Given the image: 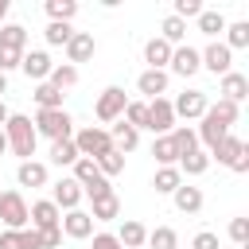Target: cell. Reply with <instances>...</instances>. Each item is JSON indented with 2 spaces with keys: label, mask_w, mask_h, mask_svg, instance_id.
Segmentation results:
<instances>
[{
  "label": "cell",
  "mask_w": 249,
  "mask_h": 249,
  "mask_svg": "<svg viewBox=\"0 0 249 249\" xmlns=\"http://www.w3.org/2000/svg\"><path fill=\"white\" fill-rule=\"evenodd\" d=\"M4 140H8V152L19 156V163H23V160H35V144H39V136H35L31 117H23V113H8V121H4Z\"/></svg>",
  "instance_id": "cell-1"
},
{
  "label": "cell",
  "mask_w": 249,
  "mask_h": 249,
  "mask_svg": "<svg viewBox=\"0 0 249 249\" xmlns=\"http://www.w3.org/2000/svg\"><path fill=\"white\" fill-rule=\"evenodd\" d=\"M31 124H35V136H47V140H70L74 136V117L66 109H39Z\"/></svg>",
  "instance_id": "cell-2"
},
{
  "label": "cell",
  "mask_w": 249,
  "mask_h": 249,
  "mask_svg": "<svg viewBox=\"0 0 249 249\" xmlns=\"http://www.w3.org/2000/svg\"><path fill=\"white\" fill-rule=\"evenodd\" d=\"M70 140H74V148H78L82 160H97V156L113 152V136H109V128H101V124H86V128H78Z\"/></svg>",
  "instance_id": "cell-3"
},
{
  "label": "cell",
  "mask_w": 249,
  "mask_h": 249,
  "mask_svg": "<svg viewBox=\"0 0 249 249\" xmlns=\"http://www.w3.org/2000/svg\"><path fill=\"white\" fill-rule=\"evenodd\" d=\"M124 105H128V93H124L121 86H105V89L97 93V101H93V117H97L101 124H117L121 113H124Z\"/></svg>",
  "instance_id": "cell-4"
},
{
  "label": "cell",
  "mask_w": 249,
  "mask_h": 249,
  "mask_svg": "<svg viewBox=\"0 0 249 249\" xmlns=\"http://www.w3.org/2000/svg\"><path fill=\"white\" fill-rule=\"evenodd\" d=\"M210 160H218V163H226L230 171H237V175H241V171H249V144H245L241 136H233V132H230V136L210 152Z\"/></svg>",
  "instance_id": "cell-5"
},
{
  "label": "cell",
  "mask_w": 249,
  "mask_h": 249,
  "mask_svg": "<svg viewBox=\"0 0 249 249\" xmlns=\"http://www.w3.org/2000/svg\"><path fill=\"white\" fill-rule=\"evenodd\" d=\"M0 222L4 230H27V198L19 191H0Z\"/></svg>",
  "instance_id": "cell-6"
},
{
  "label": "cell",
  "mask_w": 249,
  "mask_h": 249,
  "mask_svg": "<svg viewBox=\"0 0 249 249\" xmlns=\"http://www.w3.org/2000/svg\"><path fill=\"white\" fill-rule=\"evenodd\" d=\"M198 121H202V124L195 128V136H198V148L210 156V152H214V148H218V144L230 136V124H226V121H218V117H214V109H206Z\"/></svg>",
  "instance_id": "cell-7"
},
{
  "label": "cell",
  "mask_w": 249,
  "mask_h": 249,
  "mask_svg": "<svg viewBox=\"0 0 249 249\" xmlns=\"http://www.w3.org/2000/svg\"><path fill=\"white\" fill-rule=\"evenodd\" d=\"M198 58H202V70H210L214 78H222V74H230V70H233V51H230L222 39L206 43V47L198 51Z\"/></svg>",
  "instance_id": "cell-8"
},
{
  "label": "cell",
  "mask_w": 249,
  "mask_h": 249,
  "mask_svg": "<svg viewBox=\"0 0 249 249\" xmlns=\"http://www.w3.org/2000/svg\"><path fill=\"white\" fill-rule=\"evenodd\" d=\"M171 109H175V121H179V117H187V121H198V117L210 109V97H206L202 89H183V93L171 101Z\"/></svg>",
  "instance_id": "cell-9"
},
{
  "label": "cell",
  "mask_w": 249,
  "mask_h": 249,
  "mask_svg": "<svg viewBox=\"0 0 249 249\" xmlns=\"http://www.w3.org/2000/svg\"><path fill=\"white\" fill-rule=\"evenodd\" d=\"M171 128H175V109H171V101H167V97H152V101H148V132L167 136Z\"/></svg>",
  "instance_id": "cell-10"
},
{
  "label": "cell",
  "mask_w": 249,
  "mask_h": 249,
  "mask_svg": "<svg viewBox=\"0 0 249 249\" xmlns=\"http://www.w3.org/2000/svg\"><path fill=\"white\" fill-rule=\"evenodd\" d=\"M93 218H89V210H66L62 218H58V230H62V237H74V241H82V237H93Z\"/></svg>",
  "instance_id": "cell-11"
},
{
  "label": "cell",
  "mask_w": 249,
  "mask_h": 249,
  "mask_svg": "<svg viewBox=\"0 0 249 249\" xmlns=\"http://www.w3.org/2000/svg\"><path fill=\"white\" fill-rule=\"evenodd\" d=\"M202 70V58H198V47H191V43H183V47H175L171 51V62H167V74H179V78H191V74H198Z\"/></svg>",
  "instance_id": "cell-12"
},
{
  "label": "cell",
  "mask_w": 249,
  "mask_h": 249,
  "mask_svg": "<svg viewBox=\"0 0 249 249\" xmlns=\"http://www.w3.org/2000/svg\"><path fill=\"white\" fill-rule=\"evenodd\" d=\"M19 70L39 86V82H47L51 78V70H54V62H51V54L47 51H23V58H19Z\"/></svg>",
  "instance_id": "cell-13"
},
{
  "label": "cell",
  "mask_w": 249,
  "mask_h": 249,
  "mask_svg": "<svg viewBox=\"0 0 249 249\" xmlns=\"http://www.w3.org/2000/svg\"><path fill=\"white\" fill-rule=\"evenodd\" d=\"M82 198H86V195H82V187H78L70 175H62V179L51 187V202H54L58 210H78V206H82Z\"/></svg>",
  "instance_id": "cell-14"
},
{
  "label": "cell",
  "mask_w": 249,
  "mask_h": 249,
  "mask_svg": "<svg viewBox=\"0 0 249 249\" xmlns=\"http://www.w3.org/2000/svg\"><path fill=\"white\" fill-rule=\"evenodd\" d=\"M62 51H66V62H70V66H78V62H89V58L97 54V43H93V35H89V31H74V35H70V43H66Z\"/></svg>",
  "instance_id": "cell-15"
},
{
  "label": "cell",
  "mask_w": 249,
  "mask_h": 249,
  "mask_svg": "<svg viewBox=\"0 0 249 249\" xmlns=\"http://www.w3.org/2000/svg\"><path fill=\"white\" fill-rule=\"evenodd\" d=\"M16 183H19V187H31V191H35V187H47V183H51V167H47L43 160H23V163L16 167Z\"/></svg>",
  "instance_id": "cell-16"
},
{
  "label": "cell",
  "mask_w": 249,
  "mask_h": 249,
  "mask_svg": "<svg viewBox=\"0 0 249 249\" xmlns=\"http://www.w3.org/2000/svg\"><path fill=\"white\" fill-rule=\"evenodd\" d=\"M58 218H62V210L51 198H39V202L27 206V226L31 230H51V226H58Z\"/></svg>",
  "instance_id": "cell-17"
},
{
  "label": "cell",
  "mask_w": 249,
  "mask_h": 249,
  "mask_svg": "<svg viewBox=\"0 0 249 249\" xmlns=\"http://www.w3.org/2000/svg\"><path fill=\"white\" fill-rule=\"evenodd\" d=\"M167 82H171V74H167V70H140L136 89L152 101V97H163V93H167Z\"/></svg>",
  "instance_id": "cell-18"
},
{
  "label": "cell",
  "mask_w": 249,
  "mask_h": 249,
  "mask_svg": "<svg viewBox=\"0 0 249 249\" xmlns=\"http://www.w3.org/2000/svg\"><path fill=\"white\" fill-rule=\"evenodd\" d=\"M113 237L121 241V249H144V241H148V226L136 222V218H124L121 230H117Z\"/></svg>",
  "instance_id": "cell-19"
},
{
  "label": "cell",
  "mask_w": 249,
  "mask_h": 249,
  "mask_svg": "<svg viewBox=\"0 0 249 249\" xmlns=\"http://www.w3.org/2000/svg\"><path fill=\"white\" fill-rule=\"evenodd\" d=\"M171 43H163L160 35H152L148 43H144V62H148V70H167V62H171Z\"/></svg>",
  "instance_id": "cell-20"
},
{
  "label": "cell",
  "mask_w": 249,
  "mask_h": 249,
  "mask_svg": "<svg viewBox=\"0 0 249 249\" xmlns=\"http://www.w3.org/2000/svg\"><path fill=\"white\" fill-rule=\"evenodd\" d=\"M218 93H222L226 101L241 105V101L249 97V78H245V74H237V70H230V74H222V86H218Z\"/></svg>",
  "instance_id": "cell-21"
},
{
  "label": "cell",
  "mask_w": 249,
  "mask_h": 249,
  "mask_svg": "<svg viewBox=\"0 0 249 249\" xmlns=\"http://www.w3.org/2000/svg\"><path fill=\"white\" fill-rule=\"evenodd\" d=\"M152 187H156V195H175V191L183 187V175H179V167H156V175H152Z\"/></svg>",
  "instance_id": "cell-22"
},
{
  "label": "cell",
  "mask_w": 249,
  "mask_h": 249,
  "mask_svg": "<svg viewBox=\"0 0 249 249\" xmlns=\"http://www.w3.org/2000/svg\"><path fill=\"white\" fill-rule=\"evenodd\" d=\"M171 198H175V210H179V214H198V210H202V191H198V187H187V183H183Z\"/></svg>",
  "instance_id": "cell-23"
},
{
  "label": "cell",
  "mask_w": 249,
  "mask_h": 249,
  "mask_svg": "<svg viewBox=\"0 0 249 249\" xmlns=\"http://www.w3.org/2000/svg\"><path fill=\"white\" fill-rule=\"evenodd\" d=\"M89 218H93V222H113V218H121V198H117V191L105 195V198H93Z\"/></svg>",
  "instance_id": "cell-24"
},
{
  "label": "cell",
  "mask_w": 249,
  "mask_h": 249,
  "mask_svg": "<svg viewBox=\"0 0 249 249\" xmlns=\"http://www.w3.org/2000/svg\"><path fill=\"white\" fill-rule=\"evenodd\" d=\"M195 23H198V31H202L210 43H214V39L226 31V16H222V12H214V8H202V16H198Z\"/></svg>",
  "instance_id": "cell-25"
},
{
  "label": "cell",
  "mask_w": 249,
  "mask_h": 249,
  "mask_svg": "<svg viewBox=\"0 0 249 249\" xmlns=\"http://www.w3.org/2000/svg\"><path fill=\"white\" fill-rule=\"evenodd\" d=\"M109 136H113V148H117L121 156H124V152H132V148L140 144V132H136V128H128L124 121H117V124L109 128Z\"/></svg>",
  "instance_id": "cell-26"
},
{
  "label": "cell",
  "mask_w": 249,
  "mask_h": 249,
  "mask_svg": "<svg viewBox=\"0 0 249 249\" xmlns=\"http://www.w3.org/2000/svg\"><path fill=\"white\" fill-rule=\"evenodd\" d=\"M167 136H171V144H175L179 160H183L187 152H195V148H198V136H195V128H191V124H175V128H171Z\"/></svg>",
  "instance_id": "cell-27"
},
{
  "label": "cell",
  "mask_w": 249,
  "mask_h": 249,
  "mask_svg": "<svg viewBox=\"0 0 249 249\" xmlns=\"http://www.w3.org/2000/svg\"><path fill=\"white\" fill-rule=\"evenodd\" d=\"M51 163H54V167H74V163H78L74 140H51Z\"/></svg>",
  "instance_id": "cell-28"
},
{
  "label": "cell",
  "mask_w": 249,
  "mask_h": 249,
  "mask_svg": "<svg viewBox=\"0 0 249 249\" xmlns=\"http://www.w3.org/2000/svg\"><path fill=\"white\" fill-rule=\"evenodd\" d=\"M0 47H8V51H27V27H23V23H4V27H0Z\"/></svg>",
  "instance_id": "cell-29"
},
{
  "label": "cell",
  "mask_w": 249,
  "mask_h": 249,
  "mask_svg": "<svg viewBox=\"0 0 249 249\" xmlns=\"http://www.w3.org/2000/svg\"><path fill=\"white\" fill-rule=\"evenodd\" d=\"M160 39L171 43V47H183V39H187V23L175 19V16H163V23H160Z\"/></svg>",
  "instance_id": "cell-30"
},
{
  "label": "cell",
  "mask_w": 249,
  "mask_h": 249,
  "mask_svg": "<svg viewBox=\"0 0 249 249\" xmlns=\"http://www.w3.org/2000/svg\"><path fill=\"white\" fill-rule=\"evenodd\" d=\"M31 97H35V105H39V109H62V97H66V93H62V89H54L51 82H39Z\"/></svg>",
  "instance_id": "cell-31"
},
{
  "label": "cell",
  "mask_w": 249,
  "mask_h": 249,
  "mask_svg": "<svg viewBox=\"0 0 249 249\" xmlns=\"http://www.w3.org/2000/svg\"><path fill=\"white\" fill-rule=\"evenodd\" d=\"M175 167H179V175H202V171L210 167V156H206L202 148H195V152H187Z\"/></svg>",
  "instance_id": "cell-32"
},
{
  "label": "cell",
  "mask_w": 249,
  "mask_h": 249,
  "mask_svg": "<svg viewBox=\"0 0 249 249\" xmlns=\"http://www.w3.org/2000/svg\"><path fill=\"white\" fill-rule=\"evenodd\" d=\"M144 245L148 249H179V233L171 226H156V230H148V241Z\"/></svg>",
  "instance_id": "cell-33"
},
{
  "label": "cell",
  "mask_w": 249,
  "mask_h": 249,
  "mask_svg": "<svg viewBox=\"0 0 249 249\" xmlns=\"http://www.w3.org/2000/svg\"><path fill=\"white\" fill-rule=\"evenodd\" d=\"M47 16L51 23H70L78 16V0H47Z\"/></svg>",
  "instance_id": "cell-34"
},
{
  "label": "cell",
  "mask_w": 249,
  "mask_h": 249,
  "mask_svg": "<svg viewBox=\"0 0 249 249\" xmlns=\"http://www.w3.org/2000/svg\"><path fill=\"white\" fill-rule=\"evenodd\" d=\"M54 89H70V86H78V66H70V62H54V70H51V78H47Z\"/></svg>",
  "instance_id": "cell-35"
},
{
  "label": "cell",
  "mask_w": 249,
  "mask_h": 249,
  "mask_svg": "<svg viewBox=\"0 0 249 249\" xmlns=\"http://www.w3.org/2000/svg\"><path fill=\"white\" fill-rule=\"evenodd\" d=\"M121 121L128 124V128H148V101H128L124 105V113H121Z\"/></svg>",
  "instance_id": "cell-36"
},
{
  "label": "cell",
  "mask_w": 249,
  "mask_h": 249,
  "mask_svg": "<svg viewBox=\"0 0 249 249\" xmlns=\"http://www.w3.org/2000/svg\"><path fill=\"white\" fill-rule=\"evenodd\" d=\"M152 156H156V163H160V167H175V163H179V152H175L171 136H156V144H152Z\"/></svg>",
  "instance_id": "cell-37"
},
{
  "label": "cell",
  "mask_w": 249,
  "mask_h": 249,
  "mask_svg": "<svg viewBox=\"0 0 249 249\" xmlns=\"http://www.w3.org/2000/svg\"><path fill=\"white\" fill-rule=\"evenodd\" d=\"M226 47H230V51H245V47H249V23H245V19L226 23Z\"/></svg>",
  "instance_id": "cell-38"
},
{
  "label": "cell",
  "mask_w": 249,
  "mask_h": 249,
  "mask_svg": "<svg viewBox=\"0 0 249 249\" xmlns=\"http://www.w3.org/2000/svg\"><path fill=\"white\" fill-rule=\"evenodd\" d=\"M93 163H97V171H101L105 179H113V175H121V171H124V156H121L117 148H113V152H105V156H97Z\"/></svg>",
  "instance_id": "cell-39"
},
{
  "label": "cell",
  "mask_w": 249,
  "mask_h": 249,
  "mask_svg": "<svg viewBox=\"0 0 249 249\" xmlns=\"http://www.w3.org/2000/svg\"><path fill=\"white\" fill-rule=\"evenodd\" d=\"M70 35H74V27H70V23H47V31H43L47 47H66V43H70Z\"/></svg>",
  "instance_id": "cell-40"
},
{
  "label": "cell",
  "mask_w": 249,
  "mask_h": 249,
  "mask_svg": "<svg viewBox=\"0 0 249 249\" xmlns=\"http://www.w3.org/2000/svg\"><path fill=\"white\" fill-rule=\"evenodd\" d=\"M210 109H214V117L226 121V124H237V121H241V105H233V101H226V97H218Z\"/></svg>",
  "instance_id": "cell-41"
},
{
  "label": "cell",
  "mask_w": 249,
  "mask_h": 249,
  "mask_svg": "<svg viewBox=\"0 0 249 249\" xmlns=\"http://www.w3.org/2000/svg\"><path fill=\"white\" fill-rule=\"evenodd\" d=\"M230 241H233V249L249 245V218H230Z\"/></svg>",
  "instance_id": "cell-42"
},
{
  "label": "cell",
  "mask_w": 249,
  "mask_h": 249,
  "mask_svg": "<svg viewBox=\"0 0 249 249\" xmlns=\"http://www.w3.org/2000/svg\"><path fill=\"white\" fill-rule=\"evenodd\" d=\"M171 16L183 19V23H187V19H198V16H202V0H175V12H171Z\"/></svg>",
  "instance_id": "cell-43"
},
{
  "label": "cell",
  "mask_w": 249,
  "mask_h": 249,
  "mask_svg": "<svg viewBox=\"0 0 249 249\" xmlns=\"http://www.w3.org/2000/svg\"><path fill=\"white\" fill-rule=\"evenodd\" d=\"M191 249H222V245H218V233H210V230H198V233L191 237Z\"/></svg>",
  "instance_id": "cell-44"
},
{
  "label": "cell",
  "mask_w": 249,
  "mask_h": 249,
  "mask_svg": "<svg viewBox=\"0 0 249 249\" xmlns=\"http://www.w3.org/2000/svg\"><path fill=\"white\" fill-rule=\"evenodd\" d=\"M35 233H39L43 249H58V245H62V230H58V226H51V230H35Z\"/></svg>",
  "instance_id": "cell-45"
},
{
  "label": "cell",
  "mask_w": 249,
  "mask_h": 249,
  "mask_svg": "<svg viewBox=\"0 0 249 249\" xmlns=\"http://www.w3.org/2000/svg\"><path fill=\"white\" fill-rule=\"evenodd\" d=\"M0 249H23V230H4L0 233Z\"/></svg>",
  "instance_id": "cell-46"
},
{
  "label": "cell",
  "mask_w": 249,
  "mask_h": 249,
  "mask_svg": "<svg viewBox=\"0 0 249 249\" xmlns=\"http://www.w3.org/2000/svg\"><path fill=\"white\" fill-rule=\"evenodd\" d=\"M93 249H121V241L109 230H101V233H93Z\"/></svg>",
  "instance_id": "cell-47"
},
{
  "label": "cell",
  "mask_w": 249,
  "mask_h": 249,
  "mask_svg": "<svg viewBox=\"0 0 249 249\" xmlns=\"http://www.w3.org/2000/svg\"><path fill=\"white\" fill-rule=\"evenodd\" d=\"M23 249H43V241H39V233H35L31 226L23 230Z\"/></svg>",
  "instance_id": "cell-48"
},
{
  "label": "cell",
  "mask_w": 249,
  "mask_h": 249,
  "mask_svg": "<svg viewBox=\"0 0 249 249\" xmlns=\"http://www.w3.org/2000/svg\"><path fill=\"white\" fill-rule=\"evenodd\" d=\"M8 12H12V0H0V27H4V19H8Z\"/></svg>",
  "instance_id": "cell-49"
},
{
  "label": "cell",
  "mask_w": 249,
  "mask_h": 249,
  "mask_svg": "<svg viewBox=\"0 0 249 249\" xmlns=\"http://www.w3.org/2000/svg\"><path fill=\"white\" fill-rule=\"evenodd\" d=\"M4 93H8V74H0V101H4Z\"/></svg>",
  "instance_id": "cell-50"
},
{
  "label": "cell",
  "mask_w": 249,
  "mask_h": 249,
  "mask_svg": "<svg viewBox=\"0 0 249 249\" xmlns=\"http://www.w3.org/2000/svg\"><path fill=\"white\" fill-rule=\"evenodd\" d=\"M8 113H12V109H8L4 101H0V128H4V121H8Z\"/></svg>",
  "instance_id": "cell-51"
},
{
  "label": "cell",
  "mask_w": 249,
  "mask_h": 249,
  "mask_svg": "<svg viewBox=\"0 0 249 249\" xmlns=\"http://www.w3.org/2000/svg\"><path fill=\"white\" fill-rule=\"evenodd\" d=\"M8 152V140H4V128H0V156Z\"/></svg>",
  "instance_id": "cell-52"
},
{
  "label": "cell",
  "mask_w": 249,
  "mask_h": 249,
  "mask_svg": "<svg viewBox=\"0 0 249 249\" xmlns=\"http://www.w3.org/2000/svg\"><path fill=\"white\" fill-rule=\"evenodd\" d=\"M230 249H233V245H230Z\"/></svg>",
  "instance_id": "cell-53"
}]
</instances>
